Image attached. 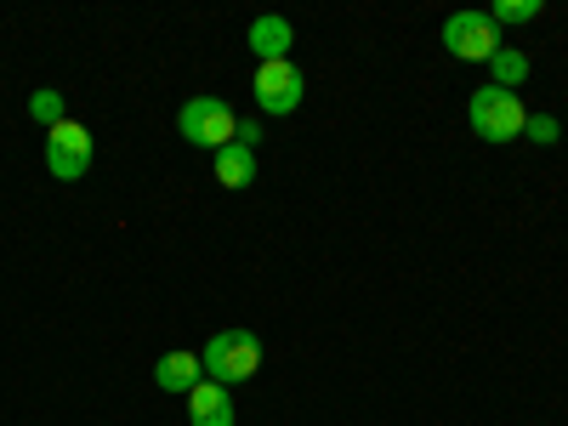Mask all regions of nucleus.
<instances>
[{
	"label": "nucleus",
	"mask_w": 568,
	"mask_h": 426,
	"mask_svg": "<svg viewBox=\"0 0 568 426\" xmlns=\"http://www.w3.org/2000/svg\"><path fill=\"white\" fill-rule=\"evenodd\" d=\"M69 103H63V91H34V98H29V114L45 125V131H52V125H63L69 114H63Z\"/></svg>",
	"instance_id": "13"
},
{
	"label": "nucleus",
	"mask_w": 568,
	"mask_h": 426,
	"mask_svg": "<svg viewBox=\"0 0 568 426\" xmlns=\"http://www.w3.org/2000/svg\"><path fill=\"white\" fill-rule=\"evenodd\" d=\"M535 18H540V0H495L489 7L495 29H517V23H535Z\"/></svg>",
	"instance_id": "12"
},
{
	"label": "nucleus",
	"mask_w": 568,
	"mask_h": 426,
	"mask_svg": "<svg viewBox=\"0 0 568 426\" xmlns=\"http://www.w3.org/2000/svg\"><path fill=\"white\" fill-rule=\"evenodd\" d=\"M216 182L233 187V194H240V187H251V182H256V149H245V142H227V149L216 154Z\"/></svg>",
	"instance_id": "10"
},
{
	"label": "nucleus",
	"mask_w": 568,
	"mask_h": 426,
	"mask_svg": "<svg viewBox=\"0 0 568 426\" xmlns=\"http://www.w3.org/2000/svg\"><path fill=\"white\" fill-rule=\"evenodd\" d=\"M245 45L256 52V63H278V58H291V45H296V29L284 23L278 12H262L251 29H245Z\"/></svg>",
	"instance_id": "7"
},
{
	"label": "nucleus",
	"mask_w": 568,
	"mask_h": 426,
	"mask_svg": "<svg viewBox=\"0 0 568 426\" xmlns=\"http://www.w3.org/2000/svg\"><path fill=\"white\" fill-rule=\"evenodd\" d=\"M489 85H500V91H517V85H524L529 80V58L524 52H517V45H500V52L489 58Z\"/></svg>",
	"instance_id": "11"
},
{
	"label": "nucleus",
	"mask_w": 568,
	"mask_h": 426,
	"mask_svg": "<svg viewBox=\"0 0 568 426\" xmlns=\"http://www.w3.org/2000/svg\"><path fill=\"white\" fill-rule=\"evenodd\" d=\"M91 154H98V142H91V131L80 120H63L45 131V171L58 182H80L91 171Z\"/></svg>",
	"instance_id": "4"
},
{
	"label": "nucleus",
	"mask_w": 568,
	"mask_h": 426,
	"mask_svg": "<svg viewBox=\"0 0 568 426\" xmlns=\"http://www.w3.org/2000/svg\"><path fill=\"white\" fill-rule=\"evenodd\" d=\"M154 382H160V393H194L200 382H205V364H200V353H187V347H176V353H165L160 364H154Z\"/></svg>",
	"instance_id": "9"
},
{
	"label": "nucleus",
	"mask_w": 568,
	"mask_h": 426,
	"mask_svg": "<svg viewBox=\"0 0 568 426\" xmlns=\"http://www.w3.org/2000/svg\"><path fill=\"white\" fill-rule=\"evenodd\" d=\"M176 131H182V142H194V149H211V154H222L233 136H240V120H233V109L222 103V98H187L182 109H176Z\"/></svg>",
	"instance_id": "3"
},
{
	"label": "nucleus",
	"mask_w": 568,
	"mask_h": 426,
	"mask_svg": "<svg viewBox=\"0 0 568 426\" xmlns=\"http://www.w3.org/2000/svg\"><path fill=\"white\" fill-rule=\"evenodd\" d=\"M444 52L460 63H489L500 52V29L489 23V12H455L444 23Z\"/></svg>",
	"instance_id": "6"
},
{
	"label": "nucleus",
	"mask_w": 568,
	"mask_h": 426,
	"mask_svg": "<svg viewBox=\"0 0 568 426\" xmlns=\"http://www.w3.org/2000/svg\"><path fill=\"white\" fill-rule=\"evenodd\" d=\"M233 142H245V149H256V142H262V125H256V120H240V136H233Z\"/></svg>",
	"instance_id": "15"
},
{
	"label": "nucleus",
	"mask_w": 568,
	"mask_h": 426,
	"mask_svg": "<svg viewBox=\"0 0 568 426\" xmlns=\"http://www.w3.org/2000/svg\"><path fill=\"white\" fill-rule=\"evenodd\" d=\"M240 409H233V393L216 387V382H200L187 393V426H233Z\"/></svg>",
	"instance_id": "8"
},
{
	"label": "nucleus",
	"mask_w": 568,
	"mask_h": 426,
	"mask_svg": "<svg viewBox=\"0 0 568 426\" xmlns=\"http://www.w3.org/2000/svg\"><path fill=\"white\" fill-rule=\"evenodd\" d=\"M251 91H256V109L262 114H296L302 98H307V80H302V69L291 58H278V63H256Z\"/></svg>",
	"instance_id": "5"
},
{
	"label": "nucleus",
	"mask_w": 568,
	"mask_h": 426,
	"mask_svg": "<svg viewBox=\"0 0 568 426\" xmlns=\"http://www.w3.org/2000/svg\"><path fill=\"white\" fill-rule=\"evenodd\" d=\"M524 136H529V142H540V149H551V142H557L562 131H557V120H551V114H529Z\"/></svg>",
	"instance_id": "14"
},
{
	"label": "nucleus",
	"mask_w": 568,
	"mask_h": 426,
	"mask_svg": "<svg viewBox=\"0 0 568 426\" xmlns=\"http://www.w3.org/2000/svg\"><path fill=\"white\" fill-rule=\"evenodd\" d=\"M200 364H205V382H216V387H245L251 375L262 369V336L256 329H216V336L200 347Z\"/></svg>",
	"instance_id": "1"
},
{
	"label": "nucleus",
	"mask_w": 568,
	"mask_h": 426,
	"mask_svg": "<svg viewBox=\"0 0 568 426\" xmlns=\"http://www.w3.org/2000/svg\"><path fill=\"white\" fill-rule=\"evenodd\" d=\"M466 120H471V131H478L484 142H511V136H524L529 109H524V98H517V91L478 85V91L466 98Z\"/></svg>",
	"instance_id": "2"
}]
</instances>
